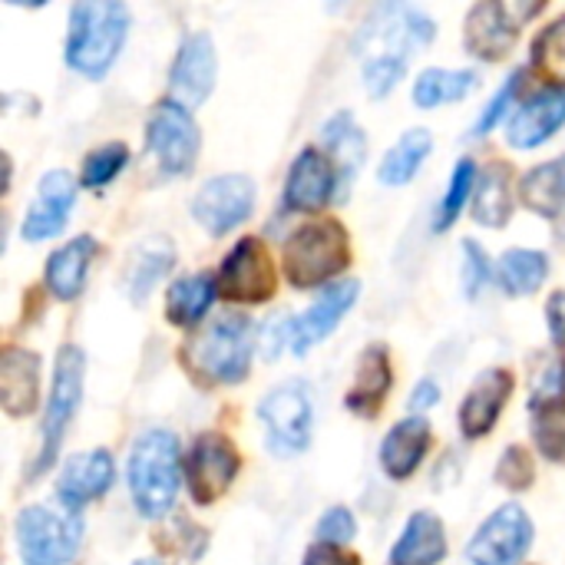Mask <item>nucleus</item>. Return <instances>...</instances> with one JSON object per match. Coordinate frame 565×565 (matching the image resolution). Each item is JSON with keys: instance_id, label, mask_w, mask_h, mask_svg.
<instances>
[{"instance_id": "nucleus-1", "label": "nucleus", "mask_w": 565, "mask_h": 565, "mask_svg": "<svg viewBox=\"0 0 565 565\" xmlns=\"http://www.w3.org/2000/svg\"><path fill=\"white\" fill-rule=\"evenodd\" d=\"M129 7L119 0L73 3L66 30V66L86 79H103L129 36Z\"/></svg>"}, {"instance_id": "nucleus-2", "label": "nucleus", "mask_w": 565, "mask_h": 565, "mask_svg": "<svg viewBox=\"0 0 565 565\" xmlns=\"http://www.w3.org/2000/svg\"><path fill=\"white\" fill-rule=\"evenodd\" d=\"M126 480L136 510L146 520H162L172 513L182 483V447L172 430H146L129 450Z\"/></svg>"}, {"instance_id": "nucleus-3", "label": "nucleus", "mask_w": 565, "mask_h": 565, "mask_svg": "<svg viewBox=\"0 0 565 565\" xmlns=\"http://www.w3.org/2000/svg\"><path fill=\"white\" fill-rule=\"evenodd\" d=\"M255 351V328L245 315H218L212 324L199 328L185 348L182 364L192 377H199L209 387L238 384L248 377Z\"/></svg>"}, {"instance_id": "nucleus-4", "label": "nucleus", "mask_w": 565, "mask_h": 565, "mask_svg": "<svg viewBox=\"0 0 565 565\" xmlns=\"http://www.w3.org/2000/svg\"><path fill=\"white\" fill-rule=\"evenodd\" d=\"M285 278L295 288H318L341 275L351 262L348 228L338 218H318L301 225L281 252Z\"/></svg>"}, {"instance_id": "nucleus-5", "label": "nucleus", "mask_w": 565, "mask_h": 565, "mask_svg": "<svg viewBox=\"0 0 565 565\" xmlns=\"http://www.w3.org/2000/svg\"><path fill=\"white\" fill-rule=\"evenodd\" d=\"M437 36L434 20L411 3H381L358 30L354 50L364 63H401L407 66L411 50L427 46Z\"/></svg>"}, {"instance_id": "nucleus-6", "label": "nucleus", "mask_w": 565, "mask_h": 565, "mask_svg": "<svg viewBox=\"0 0 565 565\" xmlns=\"http://www.w3.org/2000/svg\"><path fill=\"white\" fill-rule=\"evenodd\" d=\"M23 565H70L83 543V520L70 510L23 507L13 520Z\"/></svg>"}, {"instance_id": "nucleus-7", "label": "nucleus", "mask_w": 565, "mask_h": 565, "mask_svg": "<svg viewBox=\"0 0 565 565\" xmlns=\"http://www.w3.org/2000/svg\"><path fill=\"white\" fill-rule=\"evenodd\" d=\"M83 371H86L83 351L76 344H63L56 354V367H53V387H50L46 414H43V427H40V454L33 460L30 480H36L43 470H50L60 454V444L79 411V401H83Z\"/></svg>"}, {"instance_id": "nucleus-8", "label": "nucleus", "mask_w": 565, "mask_h": 565, "mask_svg": "<svg viewBox=\"0 0 565 565\" xmlns=\"http://www.w3.org/2000/svg\"><path fill=\"white\" fill-rule=\"evenodd\" d=\"M258 417L268 437V450L275 457H298L311 447L315 401L305 381H285L271 387L258 404Z\"/></svg>"}, {"instance_id": "nucleus-9", "label": "nucleus", "mask_w": 565, "mask_h": 565, "mask_svg": "<svg viewBox=\"0 0 565 565\" xmlns=\"http://www.w3.org/2000/svg\"><path fill=\"white\" fill-rule=\"evenodd\" d=\"M146 142L166 175H189L202 146L192 109L179 106L175 99L156 103L146 122Z\"/></svg>"}, {"instance_id": "nucleus-10", "label": "nucleus", "mask_w": 565, "mask_h": 565, "mask_svg": "<svg viewBox=\"0 0 565 565\" xmlns=\"http://www.w3.org/2000/svg\"><path fill=\"white\" fill-rule=\"evenodd\" d=\"M543 10V3H503V0H487L470 7L467 13V26H463V46L470 56L497 63L503 60L516 40L520 30L530 17H536Z\"/></svg>"}, {"instance_id": "nucleus-11", "label": "nucleus", "mask_w": 565, "mask_h": 565, "mask_svg": "<svg viewBox=\"0 0 565 565\" xmlns=\"http://www.w3.org/2000/svg\"><path fill=\"white\" fill-rule=\"evenodd\" d=\"M218 295L238 305H262L275 295V265L268 258V248L262 238L245 235L235 242V248L225 255L218 275H215Z\"/></svg>"}, {"instance_id": "nucleus-12", "label": "nucleus", "mask_w": 565, "mask_h": 565, "mask_svg": "<svg viewBox=\"0 0 565 565\" xmlns=\"http://www.w3.org/2000/svg\"><path fill=\"white\" fill-rule=\"evenodd\" d=\"M238 470H242V457L235 444L222 434H202L185 457V487L192 503L199 507L218 503L235 483Z\"/></svg>"}, {"instance_id": "nucleus-13", "label": "nucleus", "mask_w": 565, "mask_h": 565, "mask_svg": "<svg viewBox=\"0 0 565 565\" xmlns=\"http://www.w3.org/2000/svg\"><path fill=\"white\" fill-rule=\"evenodd\" d=\"M533 546V520L520 503H507L487 516L467 546L473 565H520Z\"/></svg>"}, {"instance_id": "nucleus-14", "label": "nucleus", "mask_w": 565, "mask_h": 565, "mask_svg": "<svg viewBox=\"0 0 565 565\" xmlns=\"http://www.w3.org/2000/svg\"><path fill=\"white\" fill-rule=\"evenodd\" d=\"M255 209V182L238 172H225L209 179L195 199H192V215L209 235H225L238 228Z\"/></svg>"}, {"instance_id": "nucleus-15", "label": "nucleus", "mask_w": 565, "mask_h": 565, "mask_svg": "<svg viewBox=\"0 0 565 565\" xmlns=\"http://www.w3.org/2000/svg\"><path fill=\"white\" fill-rule=\"evenodd\" d=\"M215 40L205 30H192L189 36H182L179 53L172 60L169 70V93L179 106L195 109L209 99L212 86H215Z\"/></svg>"}, {"instance_id": "nucleus-16", "label": "nucleus", "mask_w": 565, "mask_h": 565, "mask_svg": "<svg viewBox=\"0 0 565 565\" xmlns=\"http://www.w3.org/2000/svg\"><path fill=\"white\" fill-rule=\"evenodd\" d=\"M338 189H341V182H338V169H334L331 156L324 149L308 146V149L298 152V159L288 169L285 209L301 212V215H315L334 199Z\"/></svg>"}, {"instance_id": "nucleus-17", "label": "nucleus", "mask_w": 565, "mask_h": 565, "mask_svg": "<svg viewBox=\"0 0 565 565\" xmlns=\"http://www.w3.org/2000/svg\"><path fill=\"white\" fill-rule=\"evenodd\" d=\"M358 291H361V285H358V281H338V285L321 288L318 301H315L308 311H301L298 318L285 321V331H288V351L301 358V354H308L315 344H321V341H324V338L341 324V318L354 308Z\"/></svg>"}, {"instance_id": "nucleus-18", "label": "nucleus", "mask_w": 565, "mask_h": 565, "mask_svg": "<svg viewBox=\"0 0 565 565\" xmlns=\"http://www.w3.org/2000/svg\"><path fill=\"white\" fill-rule=\"evenodd\" d=\"M116 477V463L106 450H86L66 460V467L60 470L56 480V500L63 503V510L79 513L86 503L99 500L109 493Z\"/></svg>"}, {"instance_id": "nucleus-19", "label": "nucleus", "mask_w": 565, "mask_h": 565, "mask_svg": "<svg viewBox=\"0 0 565 565\" xmlns=\"http://www.w3.org/2000/svg\"><path fill=\"white\" fill-rule=\"evenodd\" d=\"M76 179L66 172V169H53L40 179L36 185V199L33 205L26 209L23 215V238L26 242H43V238H53L66 218H70V209L76 202Z\"/></svg>"}, {"instance_id": "nucleus-20", "label": "nucleus", "mask_w": 565, "mask_h": 565, "mask_svg": "<svg viewBox=\"0 0 565 565\" xmlns=\"http://www.w3.org/2000/svg\"><path fill=\"white\" fill-rule=\"evenodd\" d=\"M510 394H513V374L507 367L483 371L470 384V391H467V397L460 404V430H463V437L467 440L487 437L497 427L503 407L510 404Z\"/></svg>"}, {"instance_id": "nucleus-21", "label": "nucleus", "mask_w": 565, "mask_h": 565, "mask_svg": "<svg viewBox=\"0 0 565 565\" xmlns=\"http://www.w3.org/2000/svg\"><path fill=\"white\" fill-rule=\"evenodd\" d=\"M565 122V89H540L536 96H530L516 116L510 119L507 139L516 149H536L543 142H550Z\"/></svg>"}, {"instance_id": "nucleus-22", "label": "nucleus", "mask_w": 565, "mask_h": 565, "mask_svg": "<svg viewBox=\"0 0 565 565\" xmlns=\"http://www.w3.org/2000/svg\"><path fill=\"white\" fill-rule=\"evenodd\" d=\"M40 397V358L23 348H3L0 354V404L7 417H26Z\"/></svg>"}, {"instance_id": "nucleus-23", "label": "nucleus", "mask_w": 565, "mask_h": 565, "mask_svg": "<svg viewBox=\"0 0 565 565\" xmlns=\"http://www.w3.org/2000/svg\"><path fill=\"white\" fill-rule=\"evenodd\" d=\"M394 374H391V354L384 344H371L361 358H358V371H354V384L344 394V404L351 414L358 417H374L387 394H391Z\"/></svg>"}, {"instance_id": "nucleus-24", "label": "nucleus", "mask_w": 565, "mask_h": 565, "mask_svg": "<svg viewBox=\"0 0 565 565\" xmlns=\"http://www.w3.org/2000/svg\"><path fill=\"white\" fill-rule=\"evenodd\" d=\"M96 252H99V242L93 235H79L46 258L43 281L56 301H73L83 295V285H86V275H89Z\"/></svg>"}, {"instance_id": "nucleus-25", "label": "nucleus", "mask_w": 565, "mask_h": 565, "mask_svg": "<svg viewBox=\"0 0 565 565\" xmlns=\"http://www.w3.org/2000/svg\"><path fill=\"white\" fill-rule=\"evenodd\" d=\"M321 146L331 156L334 169H338V182L341 192H348V185L354 182V175L361 172L364 159H367V136L358 126L351 109L334 113L324 126H321Z\"/></svg>"}, {"instance_id": "nucleus-26", "label": "nucleus", "mask_w": 565, "mask_h": 565, "mask_svg": "<svg viewBox=\"0 0 565 565\" xmlns=\"http://www.w3.org/2000/svg\"><path fill=\"white\" fill-rule=\"evenodd\" d=\"M430 450V424L424 417L401 420L381 444V467L391 480H411Z\"/></svg>"}, {"instance_id": "nucleus-27", "label": "nucleus", "mask_w": 565, "mask_h": 565, "mask_svg": "<svg viewBox=\"0 0 565 565\" xmlns=\"http://www.w3.org/2000/svg\"><path fill=\"white\" fill-rule=\"evenodd\" d=\"M447 556V533L440 516L420 510L407 520L401 540L391 550V565H440Z\"/></svg>"}, {"instance_id": "nucleus-28", "label": "nucleus", "mask_w": 565, "mask_h": 565, "mask_svg": "<svg viewBox=\"0 0 565 565\" xmlns=\"http://www.w3.org/2000/svg\"><path fill=\"white\" fill-rule=\"evenodd\" d=\"M172 265H175V248L166 235L139 242L129 255V265H126V295L136 305H142Z\"/></svg>"}, {"instance_id": "nucleus-29", "label": "nucleus", "mask_w": 565, "mask_h": 565, "mask_svg": "<svg viewBox=\"0 0 565 565\" xmlns=\"http://www.w3.org/2000/svg\"><path fill=\"white\" fill-rule=\"evenodd\" d=\"M215 295H218V285L205 271H195V275H185V278L172 281V288L166 291V318H169V324H175V328L202 324V318L215 305Z\"/></svg>"}, {"instance_id": "nucleus-30", "label": "nucleus", "mask_w": 565, "mask_h": 565, "mask_svg": "<svg viewBox=\"0 0 565 565\" xmlns=\"http://www.w3.org/2000/svg\"><path fill=\"white\" fill-rule=\"evenodd\" d=\"M520 199L543 218H559L565 209V156L530 169L520 179Z\"/></svg>"}, {"instance_id": "nucleus-31", "label": "nucleus", "mask_w": 565, "mask_h": 565, "mask_svg": "<svg viewBox=\"0 0 565 565\" xmlns=\"http://www.w3.org/2000/svg\"><path fill=\"white\" fill-rule=\"evenodd\" d=\"M430 149H434L430 129H407V132L397 139V146H391L387 156L381 159L377 179H381L384 185H391V189L407 185V182L420 172V166H424V159L430 156Z\"/></svg>"}, {"instance_id": "nucleus-32", "label": "nucleus", "mask_w": 565, "mask_h": 565, "mask_svg": "<svg viewBox=\"0 0 565 565\" xmlns=\"http://www.w3.org/2000/svg\"><path fill=\"white\" fill-rule=\"evenodd\" d=\"M513 215V192H510V169L487 166L480 172L473 192V218L487 228H503Z\"/></svg>"}, {"instance_id": "nucleus-33", "label": "nucleus", "mask_w": 565, "mask_h": 565, "mask_svg": "<svg viewBox=\"0 0 565 565\" xmlns=\"http://www.w3.org/2000/svg\"><path fill=\"white\" fill-rule=\"evenodd\" d=\"M546 275H550V258L533 248H510L497 265V278H500L503 291L513 298L536 295L543 288Z\"/></svg>"}, {"instance_id": "nucleus-34", "label": "nucleus", "mask_w": 565, "mask_h": 565, "mask_svg": "<svg viewBox=\"0 0 565 565\" xmlns=\"http://www.w3.org/2000/svg\"><path fill=\"white\" fill-rule=\"evenodd\" d=\"M473 86H477V73L473 70H440V66H430L414 83V103L420 109H437L444 103L463 99Z\"/></svg>"}, {"instance_id": "nucleus-35", "label": "nucleus", "mask_w": 565, "mask_h": 565, "mask_svg": "<svg viewBox=\"0 0 565 565\" xmlns=\"http://www.w3.org/2000/svg\"><path fill=\"white\" fill-rule=\"evenodd\" d=\"M533 70L553 89H565V13L536 33V40H533Z\"/></svg>"}, {"instance_id": "nucleus-36", "label": "nucleus", "mask_w": 565, "mask_h": 565, "mask_svg": "<svg viewBox=\"0 0 565 565\" xmlns=\"http://www.w3.org/2000/svg\"><path fill=\"white\" fill-rule=\"evenodd\" d=\"M533 440L546 460L565 467V397L533 404Z\"/></svg>"}, {"instance_id": "nucleus-37", "label": "nucleus", "mask_w": 565, "mask_h": 565, "mask_svg": "<svg viewBox=\"0 0 565 565\" xmlns=\"http://www.w3.org/2000/svg\"><path fill=\"white\" fill-rule=\"evenodd\" d=\"M477 182H480V169H477V162H473V159H460V162H457V169H454L450 189H447V195H444V202H440V209H437L434 232H447V228L457 222V215L463 212L467 199L477 192Z\"/></svg>"}, {"instance_id": "nucleus-38", "label": "nucleus", "mask_w": 565, "mask_h": 565, "mask_svg": "<svg viewBox=\"0 0 565 565\" xmlns=\"http://www.w3.org/2000/svg\"><path fill=\"white\" fill-rule=\"evenodd\" d=\"M126 162H129V149H126L122 142H106V146L93 149V152L83 159L79 185L99 192V189H106V185L126 169Z\"/></svg>"}, {"instance_id": "nucleus-39", "label": "nucleus", "mask_w": 565, "mask_h": 565, "mask_svg": "<svg viewBox=\"0 0 565 565\" xmlns=\"http://www.w3.org/2000/svg\"><path fill=\"white\" fill-rule=\"evenodd\" d=\"M533 480H536V467H533L530 450L507 447L503 457H500V463H497V483L507 487V490H513V493H523V490L533 487Z\"/></svg>"}, {"instance_id": "nucleus-40", "label": "nucleus", "mask_w": 565, "mask_h": 565, "mask_svg": "<svg viewBox=\"0 0 565 565\" xmlns=\"http://www.w3.org/2000/svg\"><path fill=\"white\" fill-rule=\"evenodd\" d=\"M490 278H493V265H490L483 245L467 238L463 242V291H467V298H477Z\"/></svg>"}, {"instance_id": "nucleus-41", "label": "nucleus", "mask_w": 565, "mask_h": 565, "mask_svg": "<svg viewBox=\"0 0 565 565\" xmlns=\"http://www.w3.org/2000/svg\"><path fill=\"white\" fill-rule=\"evenodd\" d=\"M318 543H324V546H348L351 540H354V533H358V523H354V513L351 510H344V507H334V510H328L321 520H318Z\"/></svg>"}, {"instance_id": "nucleus-42", "label": "nucleus", "mask_w": 565, "mask_h": 565, "mask_svg": "<svg viewBox=\"0 0 565 565\" xmlns=\"http://www.w3.org/2000/svg\"><path fill=\"white\" fill-rule=\"evenodd\" d=\"M523 76H526L523 70H516V73H510V76H507V83L497 89V96L490 99V106H487V109H483V116L477 119V126H473V136H487V132H490V129H493V126L503 119V113L510 109L513 96H516V93H520V86H523Z\"/></svg>"}, {"instance_id": "nucleus-43", "label": "nucleus", "mask_w": 565, "mask_h": 565, "mask_svg": "<svg viewBox=\"0 0 565 565\" xmlns=\"http://www.w3.org/2000/svg\"><path fill=\"white\" fill-rule=\"evenodd\" d=\"M301 565H361L358 556L344 553L341 546H324V543H315L308 553H305V563Z\"/></svg>"}, {"instance_id": "nucleus-44", "label": "nucleus", "mask_w": 565, "mask_h": 565, "mask_svg": "<svg viewBox=\"0 0 565 565\" xmlns=\"http://www.w3.org/2000/svg\"><path fill=\"white\" fill-rule=\"evenodd\" d=\"M546 324H550V334L553 341L565 348V291H556L546 305Z\"/></svg>"}, {"instance_id": "nucleus-45", "label": "nucleus", "mask_w": 565, "mask_h": 565, "mask_svg": "<svg viewBox=\"0 0 565 565\" xmlns=\"http://www.w3.org/2000/svg\"><path fill=\"white\" fill-rule=\"evenodd\" d=\"M440 401V387L434 384V381H424V384H417L414 387V397H411V407L420 414V411H430L434 404Z\"/></svg>"}, {"instance_id": "nucleus-46", "label": "nucleus", "mask_w": 565, "mask_h": 565, "mask_svg": "<svg viewBox=\"0 0 565 565\" xmlns=\"http://www.w3.org/2000/svg\"><path fill=\"white\" fill-rule=\"evenodd\" d=\"M136 565H159V563H136Z\"/></svg>"}, {"instance_id": "nucleus-47", "label": "nucleus", "mask_w": 565, "mask_h": 565, "mask_svg": "<svg viewBox=\"0 0 565 565\" xmlns=\"http://www.w3.org/2000/svg\"><path fill=\"white\" fill-rule=\"evenodd\" d=\"M563 235H565V222H563Z\"/></svg>"}]
</instances>
